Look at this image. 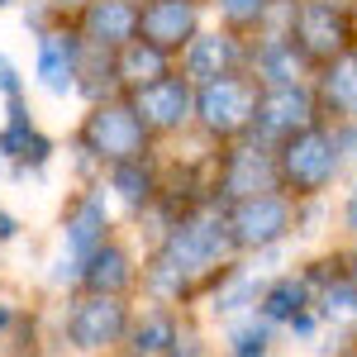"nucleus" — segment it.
<instances>
[{
	"instance_id": "nucleus-1",
	"label": "nucleus",
	"mask_w": 357,
	"mask_h": 357,
	"mask_svg": "<svg viewBox=\"0 0 357 357\" xmlns=\"http://www.w3.org/2000/svg\"><path fill=\"white\" fill-rule=\"evenodd\" d=\"M238 257V243L229 234V210L220 200H205L186 210L181 220L162 229L148 252H143V276L138 291L153 305H172V310H195L205 301L210 281Z\"/></svg>"
},
{
	"instance_id": "nucleus-31",
	"label": "nucleus",
	"mask_w": 357,
	"mask_h": 357,
	"mask_svg": "<svg viewBox=\"0 0 357 357\" xmlns=\"http://www.w3.org/2000/svg\"><path fill=\"white\" fill-rule=\"evenodd\" d=\"M343 143H348V158H353V167H357V124L343 129Z\"/></svg>"
},
{
	"instance_id": "nucleus-35",
	"label": "nucleus",
	"mask_w": 357,
	"mask_h": 357,
	"mask_svg": "<svg viewBox=\"0 0 357 357\" xmlns=\"http://www.w3.org/2000/svg\"><path fill=\"white\" fill-rule=\"evenodd\" d=\"M5 172H10V162H5V153H0V176H5Z\"/></svg>"
},
{
	"instance_id": "nucleus-17",
	"label": "nucleus",
	"mask_w": 357,
	"mask_h": 357,
	"mask_svg": "<svg viewBox=\"0 0 357 357\" xmlns=\"http://www.w3.org/2000/svg\"><path fill=\"white\" fill-rule=\"evenodd\" d=\"M248 77L262 86H301L314 82V62L296 48V38H272V33H252L248 38Z\"/></svg>"
},
{
	"instance_id": "nucleus-33",
	"label": "nucleus",
	"mask_w": 357,
	"mask_h": 357,
	"mask_svg": "<svg viewBox=\"0 0 357 357\" xmlns=\"http://www.w3.org/2000/svg\"><path fill=\"white\" fill-rule=\"evenodd\" d=\"M338 357H357V338H353V333H348V343L338 348Z\"/></svg>"
},
{
	"instance_id": "nucleus-19",
	"label": "nucleus",
	"mask_w": 357,
	"mask_h": 357,
	"mask_svg": "<svg viewBox=\"0 0 357 357\" xmlns=\"http://www.w3.org/2000/svg\"><path fill=\"white\" fill-rule=\"evenodd\" d=\"M138 0H91L72 24L82 29V38L91 48H105V53H119L138 38Z\"/></svg>"
},
{
	"instance_id": "nucleus-3",
	"label": "nucleus",
	"mask_w": 357,
	"mask_h": 357,
	"mask_svg": "<svg viewBox=\"0 0 357 357\" xmlns=\"http://www.w3.org/2000/svg\"><path fill=\"white\" fill-rule=\"evenodd\" d=\"M72 148H82L86 158H96L100 172H105V167H114V162L158 158V148H162V143L148 134V124L138 119V110H134V100H129V96H110V100L86 105Z\"/></svg>"
},
{
	"instance_id": "nucleus-37",
	"label": "nucleus",
	"mask_w": 357,
	"mask_h": 357,
	"mask_svg": "<svg viewBox=\"0 0 357 357\" xmlns=\"http://www.w3.org/2000/svg\"><path fill=\"white\" fill-rule=\"evenodd\" d=\"M353 338H357V324H353Z\"/></svg>"
},
{
	"instance_id": "nucleus-15",
	"label": "nucleus",
	"mask_w": 357,
	"mask_h": 357,
	"mask_svg": "<svg viewBox=\"0 0 357 357\" xmlns=\"http://www.w3.org/2000/svg\"><path fill=\"white\" fill-rule=\"evenodd\" d=\"M296 48H301L314 67H324L333 57H343L348 48H357V20L329 5H310L301 0V15H296Z\"/></svg>"
},
{
	"instance_id": "nucleus-11",
	"label": "nucleus",
	"mask_w": 357,
	"mask_h": 357,
	"mask_svg": "<svg viewBox=\"0 0 357 357\" xmlns=\"http://www.w3.org/2000/svg\"><path fill=\"white\" fill-rule=\"evenodd\" d=\"M324 119L319 110V96H314V82H301V86H267L262 96H257V124H252V134L262 138V143H286V138L305 134V129H314Z\"/></svg>"
},
{
	"instance_id": "nucleus-27",
	"label": "nucleus",
	"mask_w": 357,
	"mask_h": 357,
	"mask_svg": "<svg viewBox=\"0 0 357 357\" xmlns=\"http://www.w3.org/2000/svg\"><path fill=\"white\" fill-rule=\"evenodd\" d=\"M24 91V77H20V67L10 62V57L0 53V96H20Z\"/></svg>"
},
{
	"instance_id": "nucleus-25",
	"label": "nucleus",
	"mask_w": 357,
	"mask_h": 357,
	"mask_svg": "<svg viewBox=\"0 0 357 357\" xmlns=\"http://www.w3.org/2000/svg\"><path fill=\"white\" fill-rule=\"evenodd\" d=\"M210 5V20L224 29H234V33H243L252 38L257 29L267 24V10H272V0H205Z\"/></svg>"
},
{
	"instance_id": "nucleus-13",
	"label": "nucleus",
	"mask_w": 357,
	"mask_h": 357,
	"mask_svg": "<svg viewBox=\"0 0 357 357\" xmlns=\"http://www.w3.org/2000/svg\"><path fill=\"white\" fill-rule=\"evenodd\" d=\"M176 67H181V77H191L195 86L220 82V77H234V72H248V38L210 20V24L181 48Z\"/></svg>"
},
{
	"instance_id": "nucleus-21",
	"label": "nucleus",
	"mask_w": 357,
	"mask_h": 357,
	"mask_svg": "<svg viewBox=\"0 0 357 357\" xmlns=\"http://www.w3.org/2000/svg\"><path fill=\"white\" fill-rule=\"evenodd\" d=\"M138 276H143L138 257L119 243V238H110L105 248H96V252L86 257L82 291H96V296H129V291H138Z\"/></svg>"
},
{
	"instance_id": "nucleus-7",
	"label": "nucleus",
	"mask_w": 357,
	"mask_h": 357,
	"mask_svg": "<svg viewBox=\"0 0 357 357\" xmlns=\"http://www.w3.org/2000/svg\"><path fill=\"white\" fill-rule=\"evenodd\" d=\"M262 191H281L272 143L248 134L215 148V200L220 205H234V200H248V195H262Z\"/></svg>"
},
{
	"instance_id": "nucleus-6",
	"label": "nucleus",
	"mask_w": 357,
	"mask_h": 357,
	"mask_svg": "<svg viewBox=\"0 0 357 357\" xmlns=\"http://www.w3.org/2000/svg\"><path fill=\"white\" fill-rule=\"evenodd\" d=\"M229 210V234L243 252H267V248H286L296 243V215H301V200H291L286 191H262L224 205ZM301 248V243H296Z\"/></svg>"
},
{
	"instance_id": "nucleus-39",
	"label": "nucleus",
	"mask_w": 357,
	"mask_h": 357,
	"mask_svg": "<svg viewBox=\"0 0 357 357\" xmlns=\"http://www.w3.org/2000/svg\"><path fill=\"white\" fill-rule=\"evenodd\" d=\"M138 5H143V0H138Z\"/></svg>"
},
{
	"instance_id": "nucleus-23",
	"label": "nucleus",
	"mask_w": 357,
	"mask_h": 357,
	"mask_svg": "<svg viewBox=\"0 0 357 357\" xmlns=\"http://www.w3.org/2000/svg\"><path fill=\"white\" fill-rule=\"evenodd\" d=\"M281 348H286V333L262 314H238L220 324V357H281Z\"/></svg>"
},
{
	"instance_id": "nucleus-5",
	"label": "nucleus",
	"mask_w": 357,
	"mask_h": 357,
	"mask_svg": "<svg viewBox=\"0 0 357 357\" xmlns=\"http://www.w3.org/2000/svg\"><path fill=\"white\" fill-rule=\"evenodd\" d=\"M134 324V305L129 296H96V291H82L72 296L67 310H62V343L82 357L96 353H114L124 343V333Z\"/></svg>"
},
{
	"instance_id": "nucleus-28",
	"label": "nucleus",
	"mask_w": 357,
	"mask_h": 357,
	"mask_svg": "<svg viewBox=\"0 0 357 357\" xmlns=\"http://www.w3.org/2000/svg\"><path fill=\"white\" fill-rule=\"evenodd\" d=\"M20 229H24V224H20L15 215H10V210H5V205H0V248L15 243V238H20Z\"/></svg>"
},
{
	"instance_id": "nucleus-16",
	"label": "nucleus",
	"mask_w": 357,
	"mask_h": 357,
	"mask_svg": "<svg viewBox=\"0 0 357 357\" xmlns=\"http://www.w3.org/2000/svg\"><path fill=\"white\" fill-rule=\"evenodd\" d=\"M100 186L129 220H148L162 200V158H138V162H114L105 167Z\"/></svg>"
},
{
	"instance_id": "nucleus-32",
	"label": "nucleus",
	"mask_w": 357,
	"mask_h": 357,
	"mask_svg": "<svg viewBox=\"0 0 357 357\" xmlns=\"http://www.w3.org/2000/svg\"><path fill=\"white\" fill-rule=\"evenodd\" d=\"M10 324H15V305H10V301H0V333L10 329Z\"/></svg>"
},
{
	"instance_id": "nucleus-26",
	"label": "nucleus",
	"mask_w": 357,
	"mask_h": 357,
	"mask_svg": "<svg viewBox=\"0 0 357 357\" xmlns=\"http://www.w3.org/2000/svg\"><path fill=\"white\" fill-rule=\"evenodd\" d=\"M333 234L338 243H357V176L333 195Z\"/></svg>"
},
{
	"instance_id": "nucleus-10",
	"label": "nucleus",
	"mask_w": 357,
	"mask_h": 357,
	"mask_svg": "<svg viewBox=\"0 0 357 357\" xmlns=\"http://www.w3.org/2000/svg\"><path fill=\"white\" fill-rule=\"evenodd\" d=\"M114 238V210H110V195L100 181H91L82 191L72 195L67 205H62V220H57V248H67L72 257H86L96 252V248H105Z\"/></svg>"
},
{
	"instance_id": "nucleus-36",
	"label": "nucleus",
	"mask_w": 357,
	"mask_h": 357,
	"mask_svg": "<svg viewBox=\"0 0 357 357\" xmlns=\"http://www.w3.org/2000/svg\"><path fill=\"white\" fill-rule=\"evenodd\" d=\"M10 5H15V0H0V10H10Z\"/></svg>"
},
{
	"instance_id": "nucleus-38",
	"label": "nucleus",
	"mask_w": 357,
	"mask_h": 357,
	"mask_svg": "<svg viewBox=\"0 0 357 357\" xmlns=\"http://www.w3.org/2000/svg\"><path fill=\"white\" fill-rule=\"evenodd\" d=\"M20 357H33V353H20Z\"/></svg>"
},
{
	"instance_id": "nucleus-30",
	"label": "nucleus",
	"mask_w": 357,
	"mask_h": 357,
	"mask_svg": "<svg viewBox=\"0 0 357 357\" xmlns=\"http://www.w3.org/2000/svg\"><path fill=\"white\" fill-rule=\"evenodd\" d=\"M310 5H329V10H343V15H357V0H310Z\"/></svg>"
},
{
	"instance_id": "nucleus-29",
	"label": "nucleus",
	"mask_w": 357,
	"mask_h": 357,
	"mask_svg": "<svg viewBox=\"0 0 357 357\" xmlns=\"http://www.w3.org/2000/svg\"><path fill=\"white\" fill-rule=\"evenodd\" d=\"M48 5H53V10L62 15V20H77V15H82V10L91 5V0H48Z\"/></svg>"
},
{
	"instance_id": "nucleus-8",
	"label": "nucleus",
	"mask_w": 357,
	"mask_h": 357,
	"mask_svg": "<svg viewBox=\"0 0 357 357\" xmlns=\"http://www.w3.org/2000/svg\"><path fill=\"white\" fill-rule=\"evenodd\" d=\"M129 100H134L138 119L148 124V134L158 138V143H176V138L195 134V82L181 77V67L158 77L153 86L129 91Z\"/></svg>"
},
{
	"instance_id": "nucleus-14",
	"label": "nucleus",
	"mask_w": 357,
	"mask_h": 357,
	"mask_svg": "<svg viewBox=\"0 0 357 357\" xmlns=\"http://www.w3.org/2000/svg\"><path fill=\"white\" fill-rule=\"evenodd\" d=\"M205 24H210L205 0H143V10H138V38H148L153 48L172 57H181V48Z\"/></svg>"
},
{
	"instance_id": "nucleus-9",
	"label": "nucleus",
	"mask_w": 357,
	"mask_h": 357,
	"mask_svg": "<svg viewBox=\"0 0 357 357\" xmlns=\"http://www.w3.org/2000/svg\"><path fill=\"white\" fill-rule=\"evenodd\" d=\"M82 53L86 38L72 20H57L53 29H43L33 38V86L53 100H67L77 96V82H82Z\"/></svg>"
},
{
	"instance_id": "nucleus-4",
	"label": "nucleus",
	"mask_w": 357,
	"mask_h": 357,
	"mask_svg": "<svg viewBox=\"0 0 357 357\" xmlns=\"http://www.w3.org/2000/svg\"><path fill=\"white\" fill-rule=\"evenodd\" d=\"M257 96H262V86L248 72L195 86V138H205L210 148L248 138L257 124Z\"/></svg>"
},
{
	"instance_id": "nucleus-2",
	"label": "nucleus",
	"mask_w": 357,
	"mask_h": 357,
	"mask_svg": "<svg viewBox=\"0 0 357 357\" xmlns=\"http://www.w3.org/2000/svg\"><path fill=\"white\" fill-rule=\"evenodd\" d=\"M276 172H281V191L291 200H333L348 181L357 176L343 129L319 119L314 129L276 143Z\"/></svg>"
},
{
	"instance_id": "nucleus-18",
	"label": "nucleus",
	"mask_w": 357,
	"mask_h": 357,
	"mask_svg": "<svg viewBox=\"0 0 357 357\" xmlns=\"http://www.w3.org/2000/svg\"><path fill=\"white\" fill-rule=\"evenodd\" d=\"M191 314L195 310H172V305L148 301L143 310H134V324H129V333H124L119 353L124 357H172V348L181 343Z\"/></svg>"
},
{
	"instance_id": "nucleus-24",
	"label": "nucleus",
	"mask_w": 357,
	"mask_h": 357,
	"mask_svg": "<svg viewBox=\"0 0 357 357\" xmlns=\"http://www.w3.org/2000/svg\"><path fill=\"white\" fill-rule=\"evenodd\" d=\"M114 72H119V91L129 96V91H138V86H153L158 77L176 72V57L162 53V48H153L148 38H134L129 48L114 53Z\"/></svg>"
},
{
	"instance_id": "nucleus-34",
	"label": "nucleus",
	"mask_w": 357,
	"mask_h": 357,
	"mask_svg": "<svg viewBox=\"0 0 357 357\" xmlns=\"http://www.w3.org/2000/svg\"><path fill=\"white\" fill-rule=\"evenodd\" d=\"M348 262H353V276H357V243H348Z\"/></svg>"
},
{
	"instance_id": "nucleus-20",
	"label": "nucleus",
	"mask_w": 357,
	"mask_h": 357,
	"mask_svg": "<svg viewBox=\"0 0 357 357\" xmlns=\"http://www.w3.org/2000/svg\"><path fill=\"white\" fill-rule=\"evenodd\" d=\"M314 96H319V110L329 124H338V129L357 124V48L314 67Z\"/></svg>"
},
{
	"instance_id": "nucleus-22",
	"label": "nucleus",
	"mask_w": 357,
	"mask_h": 357,
	"mask_svg": "<svg viewBox=\"0 0 357 357\" xmlns=\"http://www.w3.org/2000/svg\"><path fill=\"white\" fill-rule=\"evenodd\" d=\"M305 310H314V286H310V276H305L301 262L286 267V272H276V276H267V291H262V301H257V314H262L267 324L286 329Z\"/></svg>"
},
{
	"instance_id": "nucleus-12",
	"label": "nucleus",
	"mask_w": 357,
	"mask_h": 357,
	"mask_svg": "<svg viewBox=\"0 0 357 357\" xmlns=\"http://www.w3.org/2000/svg\"><path fill=\"white\" fill-rule=\"evenodd\" d=\"M267 272L257 257H234L229 267H224L215 281H210V291H205V301H200V314L210 319V324H229V319H238V314H257V301H262V291H267Z\"/></svg>"
}]
</instances>
